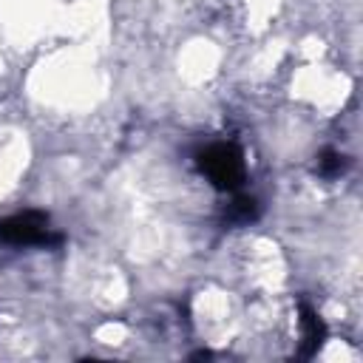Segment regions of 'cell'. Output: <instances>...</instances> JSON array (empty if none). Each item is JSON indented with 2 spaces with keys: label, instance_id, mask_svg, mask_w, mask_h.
Listing matches in <instances>:
<instances>
[{
  "label": "cell",
  "instance_id": "5b68a950",
  "mask_svg": "<svg viewBox=\"0 0 363 363\" xmlns=\"http://www.w3.org/2000/svg\"><path fill=\"white\" fill-rule=\"evenodd\" d=\"M343 170V156L335 153V150H326L323 159H320V173L323 176H337Z\"/></svg>",
  "mask_w": 363,
  "mask_h": 363
},
{
  "label": "cell",
  "instance_id": "3957f363",
  "mask_svg": "<svg viewBox=\"0 0 363 363\" xmlns=\"http://www.w3.org/2000/svg\"><path fill=\"white\" fill-rule=\"evenodd\" d=\"M301 326H303V340H306V354H312L320 340H323V323L309 306H301Z\"/></svg>",
  "mask_w": 363,
  "mask_h": 363
},
{
  "label": "cell",
  "instance_id": "277c9868",
  "mask_svg": "<svg viewBox=\"0 0 363 363\" xmlns=\"http://www.w3.org/2000/svg\"><path fill=\"white\" fill-rule=\"evenodd\" d=\"M255 216H258V204H255V199H247V196L235 199V201L230 204V213H227V218L235 221V224H247V221H252Z\"/></svg>",
  "mask_w": 363,
  "mask_h": 363
},
{
  "label": "cell",
  "instance_id": "7a4b0ae2",
  "mask_svg": "<svg viewBox=\"0 0 363 363\" xmlns=\"http://www.w3.org/2000/svg\"><path fill=\"white\" fill-rule=\"evenodd\" d=\"M0 241L3 244H14V247H48V244H60V235L51 233L48 218L43 213L26 210L9 218H0Z\"/></svg>",
  "mask_w": 363,
  "mask_h": 363
},
{
  "label": "cell",
  "instance_id": "6da1fadb",
  "mask_svg": "<svg viewBox=\"0 0 363 363\" xmlns=\"http://www.w3.org/2000/svg\"><path fill=\"white\" fill-rule=\"evenodd\" d=\"M201 173L218 190H235L244 182V156L233 142H216L199 153Z\"/></svg>",
  "mask_w": 363,
  "mask_h": 363
}]
</instances>
